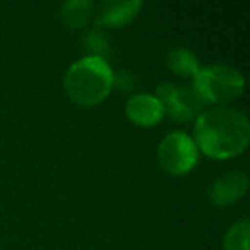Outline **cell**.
I'll list each match as a JSON object with an SVG mask.
<instances>
[{
  "label": "cell",
  "instance_id": "cell-8",
  "mask_svg": "<svg viewBox=\"0 0 250 250\" xmlns=\"http://www.w3.org/2000/svg\"><path fill=\"white\" fill-rule=\"evenodd\" d=\"M143 9L141 0H108L100 5V11L96 14V21L100 24L122 26L125 22L132 21L137 12Z\"/></svg>",
  "mask_w": 250,
  "mask_h": 250
},
{
  "label": "cell",
  "instance_id": "cell-9",
  "mask_svg": "<svg viewBox=\"0 0 250 250\" xmlns=\"http://www.w3.org/2000/svg\"><path fill=\"white\" fill-rule=\"evenodd\" d=\"M93 2L89 0H69L60 5V21L69 29H79L89 19Z\"/></svg>",
  "mask_w": 250,
  "mask_h": 250
},
{
  "label": "cell",
  "instance_id": "cell-2",
  "mask_svg": "<svg viewBox=\"0 0 250 250\" xmlns=\"http://www.w3.org/2000/svg\"><path fill=\"white\" fill-rule=\"evenodd\" d=\"M113 86V70L103 57L87 55L76 60L65 72V89L70 100L91 106L108 96Z\"/></svg>",
  "mask_w": 250,
  "mask_h": 250
},
{
  "label": "cell",
  "instance_id": "cell-10",
  "mask_svg": "<svg viewBox=\"0 0 250 250\" xmlns=\"http://www.w3.org/2000/svg\"><path fill=\"white\" fill-rule=\"evenodd\" d=\"M167 63L175 72L182 74V76H195L197 70L201 69L194 53L190 50L184 48V46H175V48L168 50Z\"/></svg>",
  "mask_w": 250,
  "mask_h": 250
},
{
  "label": "cell",
  "instance_id": "cell-5",
  "mask_svg": "<svg viewBox=\"0 0 250 250\" xmlns=\"http://www.w3.org/2000/svg\"><path fill=\"white\" fill-rule=\"evenodd\" d=\"M156 98L161 101L165 111L177 120L195 117L206 104L192 86H175L171 83H161L156 89Z\"/></svg>",
  "mask_w": 250,
  "mask_h": 250
},
{
  "label": "cell",
  "instance_id": "cell-7",
  "mask_svg": "<svg viewBox=\"0 0 250 250\" xmlns=\"http://www.w3.org/2000/svg\"><path fill=\"white\" fill-rule=\"evenodd\" d=\"M125 113L137 125H154L163 118L165 108L161 101L151 93H139L129 98Z\"/></svg>",
  "mask_w": 250,
  "mask_h": 250
},
{
  "label": "cell",
  "instance_id": "cell-3",
  "mask_svg": "<svg viewBox=\"0 0 250 250\" xmlns=\"http://www.w3.org/2000/svg\"><path fill=\"white\" fill-rule=\"evenodd\" d=\"M243 84V76L236 69L226 63H211L197 70L192 87L204 103L226 104L238 98Z\"/></svg>",
  "mask_w": 250,
  "mask_h": 250
},
{
  "label": "cell",
  "instance_id": "cell-11",
  "mask_svg": "<svg viewBox=\"0 0 250 250\" xmlns=\"http://www.w3.org/2000/svg\"><path fill=\"white\" fill-rule=\"evenodd\" d=\"M249 233H250V225L247 219L235 223L226 231L225 238H223V247L226 250H250Z\"/></svg>",
  "mask_w": 250,
  "mask_h": 250
},
{
  "label": "cell",
  "instance_id": "cell-6",
  "mask_svg": "<svg viewBox=\"0 0 250 250\" xmlns=\"http://www.w3.org/2000/svg\"><path fill=\"white\" fill-rule=\"evenodd\" d=\"M249 188V177L245 171H226L219 175L209 187V199L216 206H228L238 201Z\"/></svg>",
  "mask_w": 250,
  "mask_h": 250
},
{
  "label": "cell",
  "instance_id": "cell-4",
  "mask_svg": "<svg viewBox=\"0 0 250 250\" xmlns=\"http://www.w3.org/2000/svg\"><path fill=\"white\" fill-rule=\"evenodd\" d=\"M197 146L194 139L182 130H173L161 139L158 146V161L170 173H185L197 163Z\"/></svg>",
  "mask_w": 250,
  "mask_h": 250
},
{
  "label": "cell",
  "instance_id": "cell-1",
  "mask_svg": "<svg viewBox=\"0 0 250 250\" xmlns=\"http://www.w3.org/2000/svg\"><path fill=\"white\" fill-rule=\"evenodd\" d=\"M195 146L208 156L226 160L245 151L250 141V124L240 108L216 104L195 118Z\"/></svg>",
  "mask_w": 250,
  "mask_h": 250
}]
</instances>
